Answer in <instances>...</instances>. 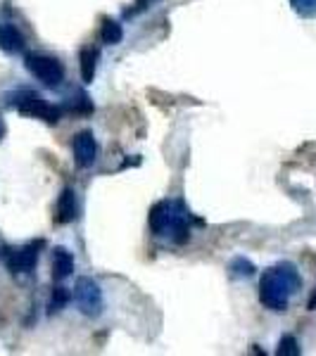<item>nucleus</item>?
Segmentation results:
<instances>
[{"mask_svg": "<svg viewBox=\"0 0 316 356\" xmlns=\"http://www.w3.org/2000/svg\"><path fill=\"white\" fill-rule=\"evenodd\" d=\"M302 288V278L292 264L283 261L264 271L260 280V302L271 312H285L290 297Z\"/></svg>", "mask_w": 316, "mask_h": 356, "instance_id": "nucleus-1", "label": "nucleus"}, {"mask_svg": "<svg viewBox=\"0 0 316 356\" xmlns=\"http://www.w3.org/2000/svg\"><path fill=\"white\" fill-rule=\"evenodd\" d=\"M24 65L29 69V74L36 76L38 81H41L43 86H48V88L60 86L62 79H65V67L60 65V60H55V57H50V55L29 53L24 57Z\"/></svg>", "mask_w": 316, "mask_h": 356, "instance_id": "nucleus-2", "label": "nucleus"}, {"mask_svg": "<svg viewBox=\"0 0 316 356\" xmlns=\"http://www.w3.org/2000/svg\"><path fill=\"white\" fill-rule=\"evenodd\" d=\"M13 105L22 114H26V117L45 119L48 124H57V122H60V117H62L60 107L48 105V102H45L38 93H33V90H19V95H17V102H13Z\"/></svg>", "mask_w": 316, "mask_h": 356, "instance_id": "nucleus-3", "label": "nucleus"}, {"mask_svg": "<svg viewBox=\"0 0 316 356\" xmlns=\"http://www.w3.org/2000/svg\"><path fill=\"white\" fill-rule=\"evenodd\" d=\"M74 300L84 316H100L102 312V290L93 278H79L74 285Z\"/></svg>", "mask_w": 316, "mask_h": 356, "instance_id": "nucleus-4", "label": "nucleus"}, {"mask_svg": "<svg viewBox=\"0 0 316 356\" xmlns=\"http://www.w3.org/2000/svg\"><path fill=\"white\" fill-rule=\"evenodd\" d=\"M41 247L43 243H29L24 247H17V250L5 247L3 259L13 273H31L38 264V250H41Z\"/></svg>", "mask_w": 316, "mask_h": 356, "instance_id": "nucleus-5", "label": "nucleus"}, {"mask_svg": "<svg viewBox=\"0 0 316 356\" xmlns=\"http://www.w3.org/2000/svg\"><path fill=\"white\" fill-rule=\"evenodd\" d=\"M72 150H74V159L81 169H88V166L95 164L97 159V143L95 136L90 131H81V134L74 136L72 140Z\"/></svg>", "mask_w": 316, "mask_h": 356, "instance_id": "nucleus-6", "label": "nucleus"}, {"mask_svg": "<svg viewBox=\"0 0 316 356\" xmlns=\"http://www.w3.org/2000/svg\"><path fill=\"white\" fill-rule=\"evenodd\" d=\"M181 209V202H157L150 209V216H148V221H150V231L155 235H166L169 231L171 221H174V216L179 214Z\"/></svg>", "mask_w": 316, "mask_h": 356, "instance_id": "nucleus-7", "label": "nucleus"}, {"mask_svg": "<svg viewBox=\"0 0 316 356\" xmlns=\"http://www.w3.org/2000/svg\"><path fill=\"white\" fill-rule=\"evenodd\" d=\"M79 214V204H77V195H74L72 188H65L57 200V214H55V221L57 223H72L77 219Z\"/></svg>", "mask_w": 316, "mask_h": 356, "instance_id": "nucleus-8", "label": "nucleus"}, {"mask_svg": "<svg viewBox=\"0 0 316 356\" xmlns=\"http://www.w3.org/2000/svg\"><path fill=\"white\" fill-rule=\"evenodd\" d=\"M24 36L15 24H0V50L5 53H22L24 50Z\"/></svg>", "mask_w": 316, "mask_h": 356, "instance_id": "nucleus-9", "label": "nucleus"}, {"mask_svg": "<svg viewBox=\"0 0 316 356\" xmlns=\"http://www.w3.org/2000/svg\"><path fill=\"white\" fill-rule=\"evenodd\" d=\"M74 271V257L72 252H67L65 247H55L53 252V278L65 280Z\"/></svg>", "mask_w": 316, "mask_h": 356, "instance_id": "nucleus-10", "label": "nucleus"}, {"mask_svg": "<svg viewBox=\"0 0 316 356\" xmlns=\"http://www.w3.org/2000/svg\"><path fill=\"white\" fill-rule=\"evenodd\" d=\"M95 60H97V55H95V50H90V48H84L81 53H79V67H81L84 83L93 81V76H95Z\"/></svg>", "mask_w": 316, "mask_h": 356, "instance_id": "nucleus-11", "label": "nucleus"}, {"mask_svg": "<svg viewBox=\"0 0 316 356\" xmlns=\"http://www.w3.org/2000/svg\"><path fill=\"white\" fill-rule=\"evenodd\" d=\"M100 38H102V43H107V45L122 43V38H124L122 24H119V22H114V19H105V22H102V29H100Z\"/></svg>", "mask_w": 316, "mask_h": 356, "instance_id": "nucleus-12", "label": "nucleus"}, {"mask_svg": "<svg viewBox=\"0 0 316 356\" xmlns=\"http://www.w3.org/2000/svg\"><path fill=\"white\" fill-rule=\"evenodd\" d=\"M228 271H231L233 278H252V275L257 273L255 264L250 259H245V257H235L231 261V266H228Z\"/></svg>", "mask_w": 316, "mask_h": 356, "instance_id": "nucleus-13", "label": "nucleus"}, {"mask_svg": "<svg viewBox=\"0 0 316 356\" xmlns=\"http://www.w3.org/2000/svg\"><path fill=\"white\" fill-rule=\"evenodd\" d=\"M276 354H278V356H300L302 349H300V344H297V340L292 335H283V337H281V342H278Z\"/></svg>", "mask_w": 316, "mask_h": 356, "instance_id": "nucleus-14", "label": "nucleus"}, {"mask_svg": "<svg viewBox=\"0 0 316 356\" xmlns=\"http://www.w3.org/2000/svg\"><path fill=\"white\" fill-rule=\"evenodd\" d=\"M69 300H72V295H69L67 288H55L53 300H50V314L62 312V309H65L67 304H69Z\"/></svg>", "mask_w": 316, "mask_h": 356, "instance_id": "nucleus-15", "label": "nucleus"}, {"mask_svg": "<svg viewBox=\"0 0 316 356\" xmlns=\"http://www.w3.org/2000/svg\"><path fill=\"white\" fill-rule=\"evenodd\" d=\"M290 5L300 17H316V0H290Z\"/></svg>", "mask_w": 316, "mask_h": 356, "instance_id": "nucleus-16", "label": "nucleus"}, {"mask_svg": "<svg viewBox=\"0 0 316 356\" xmlns=\"http://www.w3.org/2000/svg\"><path fill=\"white\" fill-rule=\"evenodd\" d=\"M150 3H155V0H136V8H134V10H129V13H126V17H134L136 13H141V10H145Z\"/></svg>", "mask_w": 316, "mask_h": 356, "instance_id": "nucleus-17", "label": "nucleus"}, {"mask_svg": "<svg viewBox=\"0 0 316 356\" xmlns=\"http://www.w3.org/2000/svg\"><path fill=\"white\" fill-rule=\"evenodd\" d=\"M307 309H309V312H316V288H314V292H312V297H309Z\"/></svg>", "mask_w": 316, "mask_h": 356, "instance_id": "nucleus-18", "label": "nucleus"}, {"mask_svg": "<svg viewBox=\"0 0 316 356\" xmlns=\"http://www.w3.org/2000/svg\"><path fill=\"white\" fill-rule=\"evenodd\" d=\"M0 134H3V126H0Z\"/></svg>", "mask_w": 316, "mask_h": 356, "instance_id": "nucleus-19", "label": "nucleus"}]
</instances>
